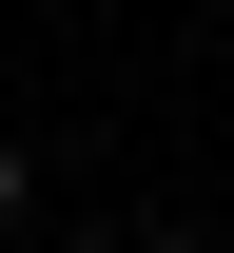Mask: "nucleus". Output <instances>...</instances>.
Segmentation results:
<instances>
[{
  "label": "nucleus",
  "instance_id": "f257e3e1",
  "mask_svg": "<svg viewBox=\"0 0 234 253\" xmlns=\"http://www.w3.org/2000/svg\"><path fill=\"white\" fill-rule=\"evenodd\" d=\"M0 214H20V136H0Z\"/></svg>",
  "mask_w": 234,
  "mask_h": 253
},
{
  "label": "nucleus",
  "instance_id": "f03ea898",
  "mask_svg": "<svg viewBox=\"0 0 234 253\" xmlns=\"http://www.w3.org/2000/svg\"><path fill=\"white\" fill-rule=\"evenodd\" d=\"M137 253H215V234H137Z\"/></svg>",
  "mask_w": 234,
  "mask_h": 253
}]
</instances>
